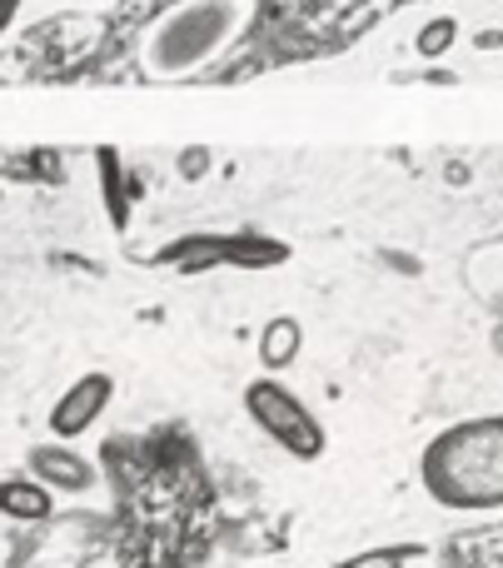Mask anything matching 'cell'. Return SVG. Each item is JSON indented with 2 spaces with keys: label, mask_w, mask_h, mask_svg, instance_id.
<instances>
[{
  "label": "cell",
  "mask_w": 503,
  "mask_h": 568,
  "mask_svg": "<svg viewBox=\"0 0 503 568\" xmlns=\"http://www.w3.org/2000/svg\"><path fill=\"white\" fill-rule=\"evenodd\" d=\"M325 568H404V554L399 549H365L355 559H339V564H325Z\"/></svg>",
  "instance_id": "cell-9"
},
{
  "label": "cell",
  "mask_w": 503,
  "mask_h": 568,
  "mask_svg": "<svg viewBox=\"0 0 503 568\" xmlns=\"http://www.w3.org/2000/svg\"><path fill=\"white\" fill-rule=\"evenodd\" d=\"M50 484H40L35 474H10V479H0V514L16 524H40L50 519V509H55V499H50Z\"/></svg>",
  "instance_id": "cell-6"
},
{
  "label": "cell",
  "mask_w": 503,
  "mask_h": 568,
  "mask_svg": "<svg viewBox=\"0 0 503 568\" xmlns=\"http://www.w3.org/2000/svg\"><path fill=\"white\" fill-rule=\"evenodd\" d=\"M205 150H195V155H185V175H205Z\"/></svg>",
  "instance_id": "cell-12"
},
{
  "label": "cell",
  "mask_w": 503,
  "mask_h": 568,
  "mask_svg": "<svg viewBox=\"0 0 503 568\" xmlns=\"http://www.w3.org/2000/svg\"><path fill=\"white\" fill-rule=\"evenodd\" d=\"M25 474H35L40 484H50L55 494H90L100 484L95 464L85 454H75L70 444H35L25 454Z\"/></svg>",
  "instance_id": "cell-5"
},
{
  "label": "cell",
  "mask_w": 503,
  "mask_h": 568,
  "mask_svg": "<svg viewBox=\"0 0 503 568\" xmlns=\"http://www.w3.org/2000/svg\"><path fill=\"white\" fill-rule=\"evenodd\" d=\"M454 40H459V20L454 16H434V20H424V26H419L414 50L424 60H444L449 50H454Z\"/></svg>",
  "instance_id": "cell-8"
},
{
  "label": "cell",
  "mask_w": 503,
  "mask_h": 568,
  "mask_svg": "<svg viewBox=\"0 0 503 568\" xmlns=\"http://www.w3.org/2000/svg\"><path fill=\"white\" fill-rule=\"evenodd\" d=\"M110 404H115V374L105 369L75 374V384H65V394L50 404V434L55 439H80V434L95 429Z\"/></svg>",
  "instance_id": "cell-4"
},
{
  "label": "cell",
  "mask_w": 503,
  "mask_h": 568,
  "mask_svg": "<svg viewBox=\"0 0 503 568\" xmlns=\"http://www.w3.org/2000/svg\"><path fill=\"white\" fill-rule=\"evenodd\" d=\"M299 349H305V324H299L295 314H279V320H269L265 329H259V364H265L269 374L289 369V364L299 359Z\"/></svg>",
  "instance_id": "cell-7"
},
{
  "label": "cell",
  "mask_w": 503,
  "mask_h": 568,
  "mask_svg": "<svg viewBox=\"0 0 503 568\" xmlns=\"http://www.w3.org/2000/svg\"><path fill=\"white\" fill-rule=\"evenodd\" d=\"M419 484L449 514L503 509V414H479L439 429L419 454Z\"/></svg>",
  "instance_id": "cell-1"
},
{
  "label": "cell",
  "mask_w": 503,
  "mask_h": 568,
  "mask_svg": "<svg viewBox=\"0 0 503 568\" xmlns=\"http://www.w3.org/2000/svg\"><path fill=\"white\" fill-rule=\"evenodd\" d=\"M245 414L255 419V429L265 434L269 444L289 454L299 464H315L319 454L329 449V434L319 424V414L289 389L279 374H259V379L245 384Z\"/></svg>",
  "instance_id": "cell-3"
},
{
  "label": "cell",
  "mask_w": 503,
  "mask_h": 568,
  "mask_svg": "<svg viewBox=\"0 0 503 568\" xmlns=\"http://www.w3.org/2000/svg\"><path fill=\"white\" fill-rule=\"evenodd\" d=\"M474 45L479 50H503V30H474Z\"/></svg>",
  "instance_id": "cell-11"
},
{
  "label": "cell",
  "mask_w": 503,
  "mask_h": 568,
  "mask_svg": "<svg viewBox=\"0 0 503 568\" xmlns=\"http://www.w3.org/2000/svg\"><path fill=\"white\" fill-rule=\"evenodd\" d=\"M20 6H25V0H0V40H6V36H10V26H16Z\"/></svg>",
  "instance_id": "cell-10"
},
{
  "label": "cell",
  "mask_w": 503,
  "mask_h": 568,
  "mask_svg": "<svg viewBox=\"0 0 503 568\" xmlns=\"http://www.w3.org/2000/svg\"><path fill=\"white\" fill-rule=\"evenodd\" d=\"M249 0H179L170 16H160L145 36V70L160 80L189 75L209 65L229 40L245 30Z\"/></svg>",
  "instance_id": "cell-2"
}]
</instances>
